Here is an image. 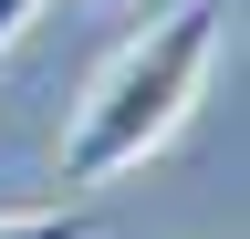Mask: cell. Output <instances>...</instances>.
<instances>
[{"label": "cell", "instance_id": "4", "mask_svg": "<svg viewBox=\"0 0 250 239\" xmlns=\"http://www.w3.org/2000/svg\"><path fill=\"white\" fill-rule=\"evenodd\" d=\"M104 11H125V0H104Z\"/></svg>", "mask_w": 250, "mask_h": 239}, {"label": "cell", "instance_id": "1", "mask_svg": "<svg viewBox=\"0 0 250 239\" xmlns=\"http://www.w3.org/2000/svg\"><path fill=\"white\" fill-rule=\"evenodd\" d=\"M208 63H219V0H188V11L146 21V32L83 83L73 135H62V187H104V177L146 166L156 146L188 125V104H198Z\"/></svg>", "mask_w": 250, "mask_h": 239}, {"label": "cell", "instance_id": "3", "mask_svg": "<svg viewBox=\"0 0 250 239\" xmlns=\"http://www.w3.org/2000/svg\"><path fill=\"white\" fill-rule=\"evenodd\" d=\"M31 21H42V0H0V52H11V42L31 32Z\"/></svg>", "mask_w": 250, "mask_h": 239}, {"label": "cell", "instance_id": "2", "mask_svg": "<svg viewBox=\"0 0 250 239\" xmlns=\"http://www.w3.org/2000/svg\"><path fill=\"white\" fill-rule=\"evenodd\" d=\"M0 239H94V219H83V208H11Z\"/></svg>", "mask_w": 250, "mask_h": 239}]
</instances>
